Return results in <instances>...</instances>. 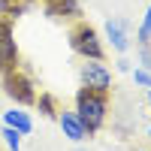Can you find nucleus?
Listing matches in <instances>:
<instances>
[{"instance_id": "2", "label": "nucleus", "mask_w": 151, "mask_h": 151, "mask_svg": "<svg viewBox=\"0 0 151 151\" xmlns=\"http://www.w3.org/2000/svg\"><path fill=\"white\" fill-rule=\"evenodd\" d=\"M70 45H73V52L79 55L82 60H103V55H106L97 27H91L88 21L73 24V30H70Z\"/></svg>"}, {"instance_id": "4", "label": "nucleus", "mask_w": 151, "mask_h": 151, "mask_svg": "<svg viewBox=\"0 0 151 151\" xmlns=\"http://www.w3.org/2000/svg\"><path fill=\"white\" fill-rule=\"evenodd\" d=\"M9 70H18V42L12 33V24L3 18L0 21V76Z\"/></svg>"}, {"instance_id": "15", "label": "nucleus", "mask_w": 151, "mask_h": 151, "mask_svg": "<svg viewBox=\"0 0 151 151\" xmlns=\"http://www.w3.org/2000/svg\"><path fill=\"white\" fill-rule=\"evenodd\" d=\"M148 136H151V127H148Z\"/></svg>"}, {"instance_id": "14", "label": "nucleus", "mask_w": 151, "mask_h": 151, "mask_svg": "<svg viewBox=\"0 0 151 151\" xmlns=\"http://www.w3.org/2000/svg\"><path fill=\"white\" fill-rule=\"evenodd\" d=\"M76 151H85V148H76Z\"/></svg>"}, {"instance_id": "6", "label": "nucleus", "mask_w": 151, "mask_h": 151, "mask_svg": "<svg viewBox=\"0 0 151 151\" xmlns=\"http://www.w3.org/2000/svg\"><path fill=\"white\" fill-rule=\"evenodd\" d=\"M58 124H60V130H64V136L70 142H85L88 136H91L85 130L82 118L76 115V109H58Z\"/></svg>"}, {"instance_id": "8", "label": "nucleus", "mask_w": 151, "mask_h": 151, "mask_svg": "<svg viewBox=\"0 0 151 151\" xmlns=\"http://www.w3.org/2000/svg\"><path fill=\"white\" fill-rule=\"evenodd\" d=\"M3 124H6V127H15L21 136H27L30 130H33V118L27 115V112H24V109H9V112H3Z\"/></svg>"}, {"instance_id": "10", "label": "nucleus", "mask_w": 151, "mask_h": 151, "mask_svg": "<svg viewBox=\"0 0 151 151\" xmlns=\"http://www.w3.org/2000/svg\"><path fill=\"white\" fill-rule=\"evenodd\" d=\"M136 40H139L142 45H145V42H151V6H148L145 18H142V24H139V33H136Z\"/></svg>"}, {"instance_id": "11", "label": "nucleus", "mask_w": 151, "mask_h": 151, "mask_svg": "<svg viewBox=\"0 0 151 151\" xmlns=\"http://www.w3.org/2000/svg\"><path fill=\"white\" fill-rule=\"evenodd\" d=\"M133 79H136V85H142V88H148L151 91V73L142 67V70H133Z\"/></svg>"}, {"instance_id": "1", "label": "nucleus", "mask_w": 151, "mask_h": 151, "mask_svg": "<svg viewBox=\"0 0 151 151\" xmlns=\"http://www.w3.org/2000/svg\"><path fill=\"white\" fill-rule=\"evenodd\" d=\"M76 115L82 118L88 133H97L106 124V115H109V94H97V91L82 88L76 94Z\"/></svg>"}, {"instance_id": "3", "label": "nucleus", "mask_w": 151, "mask_h": 151, "mask_svg": "<svg viewBox=\"0 0 151 151\" xmlns=\"http://www.w3.org/2000/svg\"><path fill=\"white\" fill-rule=\"evenodd\" d=\"M79 79H82V88H88V91H97V94L112 91V70L103 60H85L79 67Z\"/></svg>"}, {"instance_id": "7", "label": "nucleus", "mask_w": 151, "mask_h": 151, "mask_svg": "<svg viewBox=\"0 0 151 151\" xmlns=\"http://www.w3.org/2000/svg\"><path fill=\"white\" fill-rule=\"evenodd\" d=\"M106 36H109V42L115 52H127V45H130V36H127V24H124L121 18H109L106 21Z\"/></svg>"}, {"instance_id": "5", "label": "nucleus", "mask_w": 151, "mask_h": 151, "mask_svg": "<svg viewBox=\"0 0 151 151\" xmlns=\"http://www.w3.org/2000/svg\"><path fill=\"white\" fill-rule=\"evenodd\" d=\"M3 85H6V94H9L12 100H15V103H21V106L36 103V91H33L30 79L18 76V70H9V73H3Z\"/></svg>"}, {"instance_id": "12", "label": "nucleus", "mask_w": 151, "mask_h": 151, "mask_svg": "<svg viewBox=\"0 0 151 151\" xmlns=\"http://www.w3.org/2000/svg\"><path fill=\"white\" fill-rule=\"evenodd\" d=\"M40 103H42V115H58V109L52 103V97H40Z\"/></svg>"}, {"instance_id": "13", "label": "nucleus", "mask_w": 151, "mask_h": 151, "mask_svg": "<svg viewBox=\"0 0 151 151\" xmlns=\"http://www.w3.org/2000/svg\"><path fill=\"white\" fill-rule=\"evenodd\" d=\"M148 106H151V91H148Z\"/></svg>"}, {"instance_id": "9", "label": "nucleus", "mask_w": 151, "mask_h": 151, "mask_svg": "<svg viewBox=\"0 0 151 151\" xmlns=\"http://www.w3.org/2000/svg\"><path fill=\"white\" fill-rule=\"evenodd\" d=\"M0 139H3V145H6L9 151H21V133H18L15 127H6V124H3V130H0Z\"/></svg>"}]
</instances>
